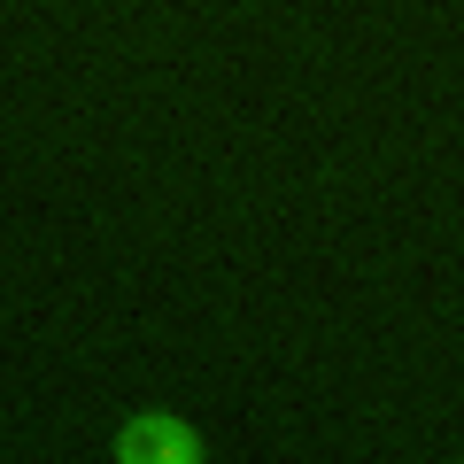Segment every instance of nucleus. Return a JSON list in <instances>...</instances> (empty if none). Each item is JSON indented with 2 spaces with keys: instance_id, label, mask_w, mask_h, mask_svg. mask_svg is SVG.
Returning a JSON list of instances; mask_svg holds the SVG:
<instances>
[{
  "instance_id": "obj_1",
  "label": "nucleus",
  "mask_w": 464,
  "mask_h": 464,
  "mask_svg": "<svg viewBox=\"0 0 464 464\" xmlns=\"http://www.w3.org/2000/svg\"><path fill=\"white\" fill-rule=\"evenodd\" d=\"M116 457L124 464H201V433L179 418H132L116 433Z\"/></svg>"
}]
</instances>
